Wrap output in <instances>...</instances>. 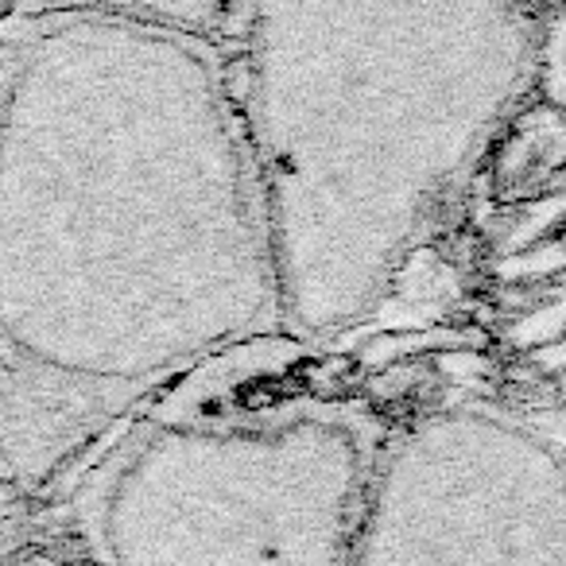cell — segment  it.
<instances>
[{"label": "cell", "mask_w": 566, "mask_h": 566, "mask_svg": "<svg viewBox=\"0 0 566 566\" xmlns=\"http://www.w3.org/2000/svg\"><path fill=\"white\" fill-rule=\"evenodd\" d=\"M419 369L292 331L210 357L40 496L86 566H349Z\"/></svg>", "instance_id": "3"}, {"label": "cell", "mask_w": 566, "mask_h": 566, "mask_svg": "<svg viewBox=\"0 0 566 566\" xmlns=\"http://www.w3.org/2000/svg\"><path fill=\"white\" fill-rule=\"evenodd\" d=\"M349 566H566V423L465 369H419Z\"/></svg>", "instance_id": "4"}, {"label": "cell", "mask_w": 566, "mask_h": 566, "mask_svg": "<svg viewBox=\"0 0 566 566\" xmlns=\"http://www.w3.org/2000/svg\"><path fill=\"white\" fill-rule=\"evenodd\" d=\"M287 331L221 35L0 24V493L55 489L210 357Z\"/></svg>", "instance_id": "1"}, {"label": "cell", "mask_w": 566, "mask_h": 566, "mask_svg": "<svg viewBox=\"0 0 566 566\" xmlns=\"http://www.w3.org/2000/svg\"><path fill=\"white\" fill-rule=\"evenodd\" d=\"M527 0H229L221 48L283 318L354 338L535 71Z\"/></svg>", "instance_id": "2"}, {"label": "cell", "mask_w": 566, "mask_h": 566, "mask_svg": "<svg viewBox=\"0 0 566 566\" xmlns=\"http://www.w3.org/2000/svg\"><path fill=\"white\" fill-rule=\"evenodd\" d=\"M0 566H86V563H78V558H71L66 551H59L40 539V543H32V547L17 551L12 558H4Z\"/></svg>", "instance_id": "5"}]
</instances>
